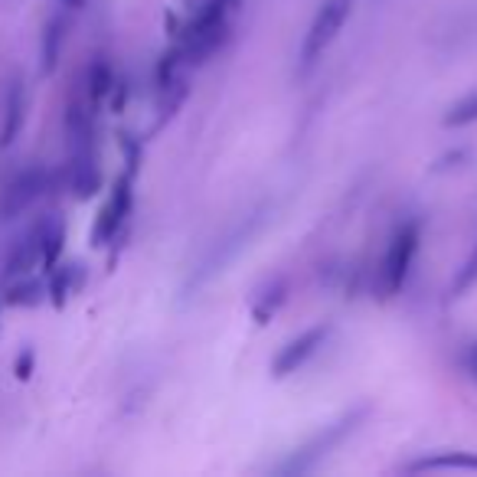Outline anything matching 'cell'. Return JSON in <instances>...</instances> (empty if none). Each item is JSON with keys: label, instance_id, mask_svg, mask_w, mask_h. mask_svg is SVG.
I'll return each instance as SVG.
<instances>
[{"label": "cell", "instance_id": "5b68a950", "mask_svg": "<svg viewBox=\"0 0 477 477\" xmlns=\"http://www.w3.org/2000/svg\"><path fill=\"white\" fill-rule=\"evenodd\" d=\"M56 216H43L36 219L30 226V233L16 243V249L10 252L7 259V268H4V282H14V278H24V275H33V268L43 262V249H46V235L53 229Z\"/></svg>", "mask_w": 477, "mask_h": 477}, {"label": "cell", "instance_id": "6da1fadb", "mask_svg": "<svg viewBox=\"0 0 477 477\" xmlns=\"http://www.w3.org/2000/svg\"><path fill=\"white\" fill-rule=\"evenodd\" d=\"M419 239H422V226L415 219L402 223V226L393 233L386 249V259L380 268V292L383 298H396L402 292L405 278H409V268L415 262V252H419Z\"/></svg>", "mask_w": 477, "mask_h": 477}, {"label": "cell", "instance_id": "8992f818", "mask_svg": "<svg viewBox=\"0 0 477 477\" xmlns=\"http://www.w3.org/2000/svg\"><path fill=\"white\" fill-rule=\"evenodd\" d=\"M327 333H331V327H323V323H317V327H311V331H304L301 337L288 340L282 350H278L275 363H272V376H278V380H284V376H292V373H298L301 366L308 363L311 356L321 350V343L327 340Z\"/></svg>", "mask_w": 477, "mask_h": 477}, {"label": "cell", "instance_id": "9a60e30c", "mask_svg": "<svg viewBox=\"0 0 477 477\" xmlns=\"http://www.w3.org/2000/svg\"><path fill=\"white\" fill-rule=\"evenodd\" d=\"M284 292H288V284L275 282L265 294H262L259 301H255V308H252V317H255V323H268V321H272V314H275V311L284 304Z\"/></svg>", "mask_w": 477, "mask_h": 477}, {"label": "cell", "instance_id": "8fae6325", "mask_svg": "<svg viewBox=\"0 0 477 477\" xmlns=\"http://www.w3.org/2000/svg\"><path fill=\"white\" fill-rule=\"evenodd\" d=\"M477 471V454L468 452H442V454H429L422 462L405 464L409 474H422V471Z\"/></svg>", "mask_w": 477, "mask_h": 477}, {"label": "cell", "instance_id": "52a82bcc", "mask_svg": "<svg viewBox=\"0 0 477 477\" xmlns=\"http://www.w3.org/2000/svg\"><path fill=\"white\" fill-rule=\"evenodd\" d=\"M46 184H49V174L46 167H30L24 170L14 184L7 186V194H4V203H0V216L4 219H16L20 213H26L33 203L40 200L46 194Z\"/></svg>", "mask_w": 477, "mask_h": 477}, {"label": "cell", "instance_id": "4fadbf2b", "mask_svg": "<svg viewBox=\"0 0 477 477\" xmlns=\"http://www.w3.org/2000/svg\"><path fill=\"white\" fill-rule=\"evenodd\" d=\"M85 89H89L92 102H95L98 108H102V102H108V95H112V85H114V73H112V63H108L105 56H95L89 63V69H85Z\"/></svg>", "mask_w": 477, "mask_h": 477}, {"label": "cell", "instance_id": "ba28073f", "mask_svg": "<svg viewBox=\"0 0 477 477\" xmlns=\"http://www.w3.org/2000/svg\"><path fill=\"white\" fill-rule=\"evenodd\" d=\"M102 186V170H98V154L95 151H73L69 154V190L79 200H89L98 194Z\"/></svg>", "mask_w": 477, "mask_h": 477}, {"label": "cell", "instance_id": "ffe728a7", "mask_svg": "<svg viewBox=\"0 0 477 477\" xmlns=\"http://www.w3.org/2000/svg\"><path fill=\"white\" fill-rule=\"evenodd\" d=\"M59 4H63L65 10H82L85 4H89V0H59Z\"/></svg>", "mask_w": 477, "mask_h": 477}, {"label": "cell", "instance_id": "5bb4252c", "mask_svg": "<svg viewBox=\"0 0 477 477\" xmlns=\"http://www.w3.org/2000/svg\"><path fill=\"white\" fill-rule=\"evenodd\" d=\"M24 128V89L20 82H14L7 89V122H4V134H0V144L7 147L16 138V131Z\"/></svg>", "mask_w": 477, "mask_h": 477}, {"label": "cell", "instance_id": "ac0fdd59", "mask_svg": "<svg viewBox=\"0 0 477 477\" xmlns=\"http://www.w3.org/2000/svg\"><path fill=\"white\" fill-rule=\"evenodd\" d=\"M33 376V350L26 347L24 353L16 356V380H30Z\"/></svg>", "mask_w": 477, "mask_h": 477}, {"label": "cell", "instance_id": "30bf717a", "mask_svg": "<svg viewBox=\"0 0 477 477\" xmlns=\"http://www.w3.org/2000/svg\"><path fill=\"white\" fill-rule=\"evenodd\" d=\"M65 33H69V16L59 10L46 20L43 26V46H40V59H43V73H53L59 63V53H63Z\"/></svg>", "mask_w": 477, "mask_h": 477}, {"label": "cell", "instance_id": "44dd1931", "mask_svg": "<svg viewBox=\"0 0 477 477\" xmlns=\"http://www.w3.org/2000/svg\"><path fill=\"white\" fill-rule=\"evenodd\" d=\"M184 4H186V7H196V0H184Z\"/></svg>", "mask_w": 477, "mask_h": 477}, {"label": "cell", "instance_id": "7c38bea8", "mask_svg": "<svg viewBox=\"0 0 477 477\" xmlns=\"http://www.w3.org/2000/svg\"><path fill=\"white\" fill-rule=\"evenodd\" d=\"M43 298H46V284L33 275L14 278V282H7V292H4V304H10V308H36Z\"/></svg>", "mask_w": 477, "mask_h": 477}, {"label": "cell", "instance_id": "3957f363", "mask_svg": "<svg viewBox=\"0 0 477 477\" xmlns=\"http://www.w3.org/2000/svg\"><path fill=\"white\" fill-rule=\"evenodd\" d=\"M134 170H124L122 177L114 180L112 194H108L105 206L98 210V219H95V229H92V245H108L114 243V235L122 233L124 219L131 216V203H134Z\"/></svg>", "mask_w": 477, "mask_h": 477}, {"label": "cell", "instance_id": "9c48e42d", "mask_svg": "<svg viewBox=\"0 0 477 477\" xmlns=\"http://www.w3.org/2000/svg\"><path fill=\"white\" fill-rule=\"evenodd\" d=\"M82 282H85V265H79V262H65V265L49 268L46 294L53 301V308L63 311L69 304V298L82 288Z\"/></svg>", "mask_w": 477, "mask_h": 477}, {"label": "cell", "instance_id": "d6986e66", "mask_svg": "<svg viewBox=\"0 0 477 477\" xmlns=\"http://www.w3.org/2000/svg\"><path fill=\"white\" fill-rule=\"evenodd\" d=\"M464 370H468V376L477 383V343H471V347L464 350Z\"/></svg>", "mask_w": 477, "mask_h": 477}, {"label": "cell", "instance_id": "2e32d148", "mask_svg": "<svg viewBox=\"0 0 477 477\" xmlns=\"http://www.w3.org/2000/svg\"><path fill=\"white\" fill-rule=\"evenodd\" d=\"M477 122V92L464 95L462 102H454L445 114V128H464V124H474Z\"/></svg>", "mask_w": 477, "mask_h": 477}, {"label": "cell", "instance_id": "277c9868", "mask_svg": "<svg viewBox=\"0 0 477 477\" xmlns=\"http://www.w3.org/2000/svg\"><path fill=\"white\" fill-rule=\"evenodd\" d=\"M360 419H363V409H360V412H353V415H343L340 422H333L331 429L321 432L314 442H308V445L301 448L292 462L282 464V474H304V471H311L317 462H321L323 454L331 452L333 445H340V442H343V438H347L350 432L356 429V422H360Z\"/></svg>", "mask_w": 477, "mask_h": 477}, {"label": "cell", "instance_id": "7a4b0ae2", "mask_svg": "<svg viewBox=\"0 0 477 477\" xmlns=\"http://www.w3.org/2000/svg\"><path fill=\"white\" fill-rule=\"evenodd\" d=\"M350 7L353 0H323L321 10L311 20V30L304 36V46H301V73H308L311 65L331 49V43L337 40V33L343 30L350 16Z\"/></svg>", "mask_w": 477, "mask_h": 477}, {"label": "cell", "instance_id": "e0dca14e", "mask_svg": "<svg viewBox=\"0 0 477 477\" xmlns=\"http://www.w3.org/2000/svg\"><path fill=\"white\" fill-rule=\"evenodd\" d=\"M474 284H477V245L468 255V262L458 268V275H454V282H452V294L454 298H462V294H468Z\"/></svg>", "mask_w": 477, "mask_h": 477}]
</instances>
